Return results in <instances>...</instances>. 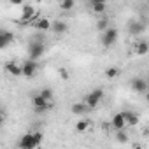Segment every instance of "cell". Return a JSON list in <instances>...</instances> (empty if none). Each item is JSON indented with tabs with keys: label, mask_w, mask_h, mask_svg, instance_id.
Instances as JSON below:
<instances>
[{
	"label": "cell",
	"mask_w": 149,
	"mask_h": 149,
	"mask_svg": "<svg viewBox=\"0 0 149 149\" xmlns=\"http://www.w3.org/2000/svg\"><path fill=\"white\" fill-rule=\"evenodd\" d=\"M44 53H46V44H44V35L42 33H39V35H35L32 40H30V44H28V58H32V60H40L42 56H44Z\"/></svg>",
	"instance_id": "1"
},
{
	"label": "cell",
	"mask_w": 149,
	"mask_h": 149,
	"mask_svg": "<svg viewBox=\"0 0 149 149\" xmlns=\"http://www.w3.org/2000/svg\"><path fill=\"white\" fill-rule=\"evenodd\" d=\"M102 98H104V90H102V88H97V90H93V91H90V93L86 95L84 105L88 107V111H91V109H95V107L102 102Z\"/></svg>",
	"instance_id": "2"
},
{
	"label": "cell",
	"mask_w": 149,
	"mask_h": 149,
	"mask_svg": "<svg viewBox=\"0 0 149 149\" xmlns=\"http://www.w3.org/2000/svg\"><path fill=\"white\" fill-rule=\"evenodd\" d=\"M19 65H21V76H23V77H33L35 74H37V70H39L37 60H32V58L25 60V61L19 63Z\"/></svg>",
	"instance_id": "3"
},
{
	"label": "cell",
	"mask_w": 149,
	"mask_h": 149,
	"mask_svg": "<svg viewBox=\"0 0 149 149\" xmlns=\"http://www.w3.org/2000/svg\"><path fill=\"white\" fill-rule=\"evenodd\" d=\"M118 30L116 28H112V26H109V28H105L104 32H102V46L104 47H111V46H114L116 42H118Z\"/></svg>",
	"instance_id": "4"
},
{
	"label": "cell",
	"mask_w": 149,
	"mask_h": 149,
	"mask_svg": "<svg viewBox=\"0 0 149 149\" xmlns=\"http://www.w3.org/2000/svg\"><path fill=\"white\" fill-rule=\"evenodd\" d=\"M32 102H33V109H35V112H46V111L53 109V100H51V102H47V100H46V98H42L39 93H37V95H33Z\"/></svg>",
	"instance_id": "5"
},
{
	"label": "cell",
	"mask_w": 149,
	"mask_h": 149,
	"mask_svg": "<svg viewBox=\"0 0 149 149\" xmlns=\"http://www.w3.org/2000/svg\"><path fill=\"white\" fill-rule=\"evenodd\" d=\"M13 40H14V33L13 32L0 28V49H6Z\"/></svg>",
	"instance_id": "6"
},
{
	"label": "cell",
	"mask_w": 149,
	"mask_h": 149,
	"mask_svg": "<svg viewBox=\"0 0 149 149\" xmlns=\"http://www.w3.org/2000/svg\"><path fill=\"white\" fill-rule=\"evenodd\" d=\"M4 68H6L7 74H11L13 77H19V76H21V65L16 63V61H7V63L4 65Z\"/></svg>",
	"instance_id": "7"
},
{
	"label": "cell",
	"mask_w": 149,
	"mask_h": 149,
	"mask_svg": "<svg viewBox=\"0 0 149 149\" xmlns=\"http://www.w3.org/2000/svg\"><path fill=\"white\" fill-rule=\"evenodd\" d=\"M49 30H53V33H56V35H63L68 30V25L65 21H61V19H56V21L51 23V28Z\"/></svg>",
	"instance_id": "8"
},
{
	"label": "cell",
	"mask_w": 149,
	"mask_h": 149,
	"mask_svg": "<svg viewBox=\"0 0 149 149\" xmlns=\"http://www.w3.org/2000/svg\"><path fill=\"white\" fill-rule=\"evenodd\" d=\"M132 90H133L135 93H146V91H147V83H146V79L135 77V79L132 81Z\"/></svg>",
	"instance_id": "9"
},
{
	"label": "cell",
	"mask_w": 149,
	"mask_h": 149,
	"mask_svg": "<svg viewBox=\"0 0 149 149\" xmlns=\"http://www.w3.org/2000/svg\"><path fill=\"white\" fill-rule=\"evenodd\" d=\"M18 146L23 147V149H33V147H37V146H35V140H33V133H26V135H23L21 140L18 142Z\"/></svg>",
	"instance_id": "10"
},
{
	"label": "cell",
	"mask_w": 149,
	"mask_h": 149,
	"mask_svg": "<svg viewBox=\"0 0 149 149\" xmlns=\"http://www.w3.org/2000/svg\"><path fill=\"white\" fill-rule=\"evenodd\" d=\"M32 25H33L39 32H47V30L51 28V21H49L47 18H37Z\"/></svg>",
	"instance_id": "11"
},
{
	"label": "cell",
	"mask_w": 149,
	"mask_h": 149,
	"mask_svg": "<svg viewBox=\"0 0 149 149\" xmlns=\"http://www.w3.org/2000/svg\"><path fill=\"white\" fill-rule=\"evenodd\" d=\"M111 125H112L116 130L125 128V126H126V123H125V114H123V112H116V114L112 116V119H111Z\"/></svg>",
	"instance_id": "12"
},
{
	"label": "cell",
	"mask_w": 149,
	"mask_h": 149,
	"mask_svg": "<svg viewBox=\"0 0 149 149\" xmlns=\"http://www.w3.org/2000/svg\"><path fill=\"white\" fill-rule=\"evenodd\" d=\"M123 114H125V123H126V126H135V125H139V121H140L139 114L130 112V111H125Z\"/></svg>",
	"instance_id": "13"
},
{
	"label": "cell",
	"mask_w": 149,
	"mask_h": 149,
	"mask_svg": "<svg viewBox=\"0 0 149 149\" xmlns=\"http://www.w3.org/2000/svg\"><path fill=\"white\" fill-rule=\"evenodd\" d=\"M128 32H130L132 35L139 37V35L144 32V23H139V21H133V23H130V26H128Z\"/></svg>",
	"instance_id": "14"
},
{
	"label": "cell",
	"mask_w": 149,
	"mask_h": 149,
	"mask_svg": "<svg viewBox=\"0 0 149 149\" xmlns=\"http://www.w3.org/2000/svg\"><path fill=\"white\" fill-rule=\"evenodd\" d=\"M72 114H76V116H83L86 111H88V107L84 105V102H76V104H72Z\"/></svg>",
	"instance_id": "15"
},
{
	"label": "cell",
	"mask_w": 149,
	"mask_h": 149,
	"mask_svg": "<svg viewBox=\"0 0 149 149\" xmlns=\"http://www.w3.org/2000/svg\"><path fill=\"white\" fill-rule=\"evenodd\" d=\"M133 51H135V54H139V56H144V54H147V51H149V46H147V42H146V40H140V42H137V44H135Z\"/></svg>",
	"instance_id": "16"
},
{
	"label": "cell",
	"mask_w": 149,
	"mask_h": 149,
	"mask_svg": "<svg viewBox=\"0 0 149 149\" xmlns=\"http://www.w3.org/2000/svg\"><path fill=\"white\" fill-rule=\"evenodd\" d=\"M91 9H93L95 14H104V13L107 11V4H104V2H100V4H91Z\"/></svg>",
	"instance_id": "17"
},
{
	"label": "cell",
	"mask_w": 149,
	"mask_h": 149,
	"mask_svg": "<svg viewBox=\"0 0 149 149\" xmlns=\"http://www.w3.org/2000/svg\"><path fill=\"white\" fill-rule=\"evenodd\" d=\"M74 6H76V0H61V2H60L61 11H72Z\"/></svg>",
	"instance_id": "18"
},
{
	"label": "cell",
	"mask_w": 149,
	"mask_h": 149,
	"mask_svg": "<svg viewBox=\"0 0 149 149\" xmlns=\"http://www.w3.org/2000/svg\"><path fill=\"white\" fill-rule=\"evenodd\" d=\"M116 140L121 142V144H126V142H128V133L125 132V128L118 130V133H116Z\"/></svg>",
	"instance_id": "19"
},
{
	"label": "cell",
	"mask_w": 149,
	"mask_h": 149,
	"mask_svg": "<svg viewBox=\"0 0 149 149\" xmlns=\"http://www.w3.org/2000/svg\"><path fill=\"white\" fill-rule=\"evenodd\" d=\"M39 95H40L42 98H46L47 102L53 100V90H51V88H42V90L39 91Z\"/></svg>",
	"instance_id": "20"
},
{
	"label": "cell",
	"mask_w": 149,
	"mask_h": 149,
	"mask_svg": "<svg viewBox=\"0 0 149 149\" xmlns=\"http://www.w3.org/2000/svg\"><path fill=\"white\" fill-rule=\"evenodd\" d=\"M88 126H90V121H88V119H81V121H77V123H76V130H77V132H81V133H83V132H86V130H88Z\"/></svg>",
	"instance_id": "21"
},
{
	"label": "cell",
	"mask_w": 149,
	"mask_h": 149,
	"mask_svg": "<svg viewBox=\"0 0 149 149\" xmlns=\"http://www.w3.org/2000/svg\"><path fill=\"white\" fill-rule=\"evenodd\" d=\"M118 74H119V70H118L116 67H109V68L105 70V77H107V79H116Z\"/></svg>",
	"instance_id": "22"
},
{
	"label": "cell",
	"mask_w": 149,
	"mask_h": 149,
	"mask_svg": "<svg viewBox=\"0 0 149 149\" xmlns=\"http://www.w3.org/2000/svg\"><path fill=\"white\" fill-rule=\"evenodd\" d=\"M97 28H98L100 32H104L105 28H109V19H107V18H102V19L97 23Z\"/></svg>",
	"instance_id": "23"
},
{
	"label": "cell",
	"mask_w": 149,
	"mask_h": 149,
	"mask_svg": "<svg viewBox=\"0 0 149 149\" xmlns=\"http://www.w3.org/2000/svg\"><path fill=\"white\" fill-rule=\"evenodd\" d=\"M58 74H60V77H61L63 81H68V79H70V74H68L67 68H58Z\"/></svg>",
	"instance_id": "24"
},
{
	"label": "cell",
	"mask_w": 149,
	"mask_h": 149,
	"mask_svg": "<svg viewBox=\"0 0 149 149\" xmlns=\"http://www.w3.org/2000/svg\"><path fill=\"white\" fill-rule=\"evenodd\" d=\"M9 4H11V6H18V7H21V6H23V0H9Z\"/></svg>",
	"instance_id": "25"
},
{
	"label": "cell",
	"mask_w": 149,
	"mask_h": 149,
	"mask_svg": "<svg viewBox=\"0 0 149 149\" xmlns=\"http://www.w3.org/2000/svg\"><path fill=\"white\" fill-rule=\"evenodd\" d=\"M4 119H6V116H4V112H2V111H0V126L4 125Z\"/></svg>",
	"instance_id": "26"
},
{
	"label": "cell",
	"mask_w": 149,
	"mask_h": 149,
	"mask_svg": "<svg viewBox=\"0 0 149 149\" xmlns=\"http://www.w3.org/2000/svg\"><path fill=\"white\" fill-rule=\"evenodd\" d=\"M91 4H100V2H104V4H107V0H90Z\"/></svg>",
	"instance_id": "27"
},
{
	"label": "cell",
	"mask_w": 149,
	"mask_h": 149,
	"mask_svg": "<svg viewBox=\"0 0 149 149\" xmlns=\"http://www.w3.org/2000/svg\"><path fill=\"white\" fill-rule=\"evenodd\" d=\"M35 2H44V0H35Z\"/></svg>",
	"instance_id": "28"
}]
</instances>
